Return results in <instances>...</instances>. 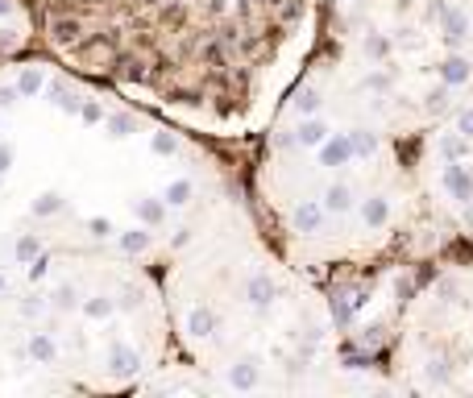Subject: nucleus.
I'll return each mask as SVG.
<instances>
[{"instance_id":"obj_4","label":"nucleus","mask_w":473,"mask_h":398,"mask_svg":"<svg viewBox=\"0 0 473 398\" xmlns=\"http://www.w3.org/2000/svg\"><path fill=\"white\" fill-rule=\"evenodd\" d=\"M245 299H249L253 307H270V303H274V282H270L266 274H253V278L245 282Z\"/></svg>"},{"instance_id":"obj_7","label":"nucleus","mask_w":473,"mask_h":398,"mask_svg":"<svg viewBox=\"0 0 473 398\" xmlns=\"http://www.w3.org/2000/svg\"><path fill=\"white\" fill-rule=\"evenodd\" d=\"M440 79H444V88L465 84V79H469V62H465V58H448V62L440 67Z\"/></svg>"},{"instance_id":"obj_27","label":"nucleus","mask_w":473,"mask_h":398,"mask_svg":"<svg viewBox=\"0 0 473 398\" xmlns=\"http://www.w3.org/2000/svg\"><path fill=\"white\" fill-rule=\"evenodd\" d=\"M0 17H8V0H0Z\"/></svg>"},{"instance_id":"obj_19","label":"nucleus","mask_w":473,"mask_h":398,"mask_svg":"<svg viewBox=\"0 0 473 398\" xmlns=\"http://www.w3.org/2000/svg\"><path fill=\"white\" fill-rule=\"evenodd\" d=\"M191 332H208V328H212V319H208V311H191Z\"/></svg>"},{"instance_id":"obj_12","label":"nucleus","mask_w":473,"mask_h":398,"mask_svg":"<svg viewBox=\"0 0 473 398\" xmlns=\"http://www.w3.org/2000/svg\"><path fill=\"white\" fill-rule=\"evenodd\" d=\"M42 84H46V79H42V71H21L17 91H21V95H38V91H42Z\"/></svg>"},{"instance_id":"obj_18","label":"nucleus","mask_w":473,"mask_h":398,"mask_svg":"<svg viewBox=\"0 0 473 398\" xmlns=\"http://www.w3.org/2000/svg\"><path fill=\"white\" fill-rule=\"evenodd\" d=\"M34 212H38V216H50V212H58V195H42V199L34 204Z\"/></svg>"},{"instance_id":"obj_5","label":"nucleus","mask_w":473,"mask_h":398,"mask_svg":"<svg viewBox=\"0 0 473 398\" xmlns=\"http://www.w3.org/2000/svg\"><path fill=\"white\" fill-rule=\"evenodd\" d=\"M444 183L457 191V199H469L473 195V178H469V171L461 166V162H448V171H444Z\"/></svg>"},{"instance_id":"obj_14","label":"nucleus","mask_w":473,"mask_h":398,"mask_svg":"<svg viewBox=\"0 0 473 398\" xmlns=\"http://www.w3.org/2000/svg\"><path fill=\"white\" fill-rule=\"evenodd\" d=\"M316 108H320V95H316L312 88H307V91H299V100H295V112H299V117H312Z\"/></svg>"},{"instance_id":"obj_28","label":"nucleus","mask_w":473,"mask_h":398,"mask_svg":"<svg viewBox=\"0 0 473 398\" xmlns=\"http://www.w3.org/2000/svg\"><path fill=\"white\" fill-rule=\"evenodd\" d=\"M4 286H8V282H4V274H0V295H4Z\"/></svg>"},{"instance_id":"obj_17","label":"nucleus","mask_w":473,"mask_h":398,"mask_svg":"<svg viewBox=\"0 0 473 398\" xmlns=\"http://www.w3.org/2000/svg\"><path fill=\"white\" fill-rule=\"evenodd\" d=\"M34 253H38V241H34V237H21V241H17V258H21V262H29Z\"/></svg>"},{"instance_id":"obj_21","label":"nucleus","mask_w":473,"mask_h":398,"mask_svg":"<svg viewBox=\"0 0 473 398\" xmlns=\"http://www.w3.org/2000/svg\"><path fill=\"white\" fill-rule=\"evenodd\" d=\"M158 216H162V208H158V204H142V220L145 224H154Z\"/></svg>"},{"instance_id":"obj_6","label":"nucleus","mask_w":473,"mask_h":398,"mask_svg":"<svg viewBox=\"0 0 473 398\" xmlns=\"http://www.w3.org/2000/svg\"><path fill=\"white\" fill-rule=\"evenodd\" d=\"M324 208H328V212H336V216H345V212L353 208V191H349L345 183H332L328 191H324Z\"/></svg>"},{"instance_id":"obj_23","label":"nucleus","mask_w":473,"mask_h":398,"mask_svg":"<svg viewBox=\"0 0 473 398\" xmlns=\"http://www.w3.org/2000/svg\"><path fill=\"white\" fill-rule=\"evenodd\" d=\"M154 150H158V154H175V141H171V137H154Z\"/></svg>"},{"instance_id":"obj_11","label":"nucleus","mask_w":473,"mask_h":398,"mask_svg":"<svg viewBox=\"0 0 473 398\" xmlns=\"http://www.w3.org/2000/svg\"><path fill=\"white\" fill-rule=\"evenodd\" d=\"M84 315H88V319H108V315H112V299H108V295H92V299L84 303Z\"/></svg>"},{"instance_id":"obj_1","label":"nucleus","mask_w":473,"mask_h":398,"mask_svg":"<svg viewBox=\"0 0 473 398\" xmlns=\"http://www.w3.org/2000/svg\"><path fill=\"white\" fill-rule=\"evenodd\" d=\"M353 158H357V150H353V137H349V133H332L328 141L320 145V162L332 166V171H336V166H349Z\"/></svg>"},{"instance_id":"obj_24","label":"nucleus","mask_w":473,"mask_h":398,"mask_svg":"<svg viewBox=\"0 0 473 398\" xmlns=\"http://www.w3.org/2000/svg\"><path fill=\"white\" fill-rule=\"evenodd\" d=\"M8 166H13V150H8V145H0V175H4Z\"/></svg>"},{"instance_id":"obj_22","label":"nucleus","mask_w":473,"mask_h":398,"mask_svg":"<svg viewBox=\"0 0 473 398\" xmlns=\"http://www.w3.org/2000/svg\"><path fill=\"white\" fill-rule=\"evenodd\" d=\"M233 382L236 386H253V369H233Z\"/></svg>"},{"instance_id":"obj_9","label":"nucleus","mask_w":473,"mask_h":398,"mask_svg":"<svg viewBox=\"0 0 473 398\" xmlns=\"http://www.w3.org/2000/svg\"><path fill=\"white\" fill-rule=\"evenodd\" d=\"M29 353H34V361L50 365V361H54V340H50L46 332H34V336H29Z\"/></svg>"},{"instance_id":"obj_25","label":"nucleus","mask_w":473,"mask_h":398,"mask_svg":"<svg viewBox=\"0 0 473 398\" xmlns=\"http://www.w3.org/2000/svg\"><path fill=\"white\" fill-rule=\"evenodd\" d=\"M461 133L473 137V108H469V112H461Z\"/></svg>"},{"instance_id":"obj_8","label":"nucleus","mask_w":473,"mask_h":398,"mask_svg":"<svg viewBox=\"0 0 473 398\" xmlns=\"http://www.w3.org/2000/svg\"><path fill=\"white\" fill-rule=\"evenodd\" d=\"M191 191H195V187H191V178H175V183L166 187V195H162V204H175V208H183V204H187V199H191Z\"/></svg>"},{"instance_id":"obj_13","label":"nucleus","mask_w":473,"mask_h":398,"mask_svg":"<svg viewBox=\"0 0 473 398\" xmlns=\"http://www.w3.org/2000/svg\"><path fill=\"white\" fill-rule=\"evenodd\" d=\"M54 307L58 311L79 307V291H75V286H58V291H54Z\"/></svg>"},{"instance_id":"obj_3","label":"nucleus","mask_w":473,"mask_h":398,"mask_svg":"<svg viewBox=\"0 0 473 398\" xmlns=\"http://www.w3.org/2000/svg\"><path fill=\"white\" fill-rule=\"evenodd\" d=\"M295 141H299V145H307V150H316V145H324V141H328V125H324L320 117H307V121H299Z\"/></svg>"},{"instance_id":"obj_2","label":"nucleus","mask_w":473,"mask_h":398,"mask_svg":"<svg viewBox=\"0 0 473 398\" xmlns=\"http://www.w3.org/2000/svg\"><path fill=\"white\" fill-rule=\"evenodd\" d=\"M324 216H328V208L307 199V204H299V208H295V228H299V232H320Z\"/></svg>"},{"instance_id":"obj_26","label":"nucleus","mask_w":473,"mask_h":398,"mask_svg":"<svg viewBox=\"0 0 473 398\" xmlns=\"http://www.w3.org/2000/svg\"><path fill=\"white\" fill-rule=\"evenodd\" d=\"M92 228H95V237H108V232H112V224L108 220H92Z\"/></svg>"},{"instance_id":"obj_15","label":"nucleus","mask_w":473,"mask_h":398,"mask_svg":"<svg viewBox=\"0 0 473 398\" xmlns=\"http://www.w3.org/2000/svg\"><path fill=\"white\" fill-rule=\"evenodd\" d=\"M121 245H125L129 253H142L145 245H149V232H142V228H133V232H125V237H121Z\"/></svg>"},{"instance_id":"obj_16","label":"nucleus","mask_w":473,"mask_h":398,"mask_svg":"<svg viewBox=\"0 0 473 398\" xmlns=\"http://www.w3.org/2000/svg\"><path fill=\"white\" fill-rule=\"evenodd\" d=\"M349 137H353V150H357V154H370V150L378 145V141H374V133H370V129H357V133H349Z\"/></svg>"},{"instance_id":"obj_20","label":"nucleus","mask_w":473,"mask_h":398,"mask_svg":"<svg viewBox=\"0 0 473 398\" xmlns=\"http://www.w3.org/2000/svg\"><path fill=\"white\" fill-rule=\"evenodd\" d=\"M17 95H21V91L13 88V84H0V108H13V104H17Z\"/></svg>"},{"instance_id":"obj_10","label":"nucleus","mask_w":473,"mask_h":398,"mask_svg":"<svg viewBox=\"0 0 473 398\" xmlns=\"http://www.w3.org/2000/svg\"><path fill=\"white\" fill-rule=\"evenodd\" d=\"M361 216H366V224H374V228H378V224H386L390 208H386V199L374 195V199H366V204H361Z\"/></svg>"}]
</instances>
